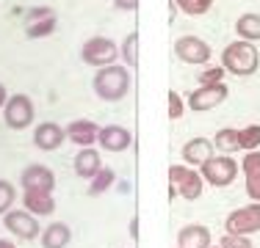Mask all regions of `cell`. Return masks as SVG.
<instances>
[{
    "mask_svg": "<svg viewBox=\"0 0 260 248\" xmlns=\"http://www.w3.org/2000/svg\"><path fill=\"white\" fill-rule=\"evenodd\" d=\"M219 245L221 248H255L249 240V234H230V232H224V237L219 240Z\"/></svg>",
    "mask_w": 260,
    "mask_h": 248,
    "instance_id": "cell-28",
    "label": "cell"
},
{
    "mask_svg": "<svg viewBox=\"0 0 260 248\" xmlns=\"http://www.w3.org/2000/svg\"><path fill=\"white\" fill-rule=\"evenodd\" d=\"M67 133L64 127H61L58 121H42L39 127L34 130V146L42 149V152H53V149H58L64 144Z\"/></svg>",
    "mask_w": 260,
    "mask_h": 248,
    "instance_id": "cell-13",
    "label": "cell"
},
{
    "mask_svg": "<svg viewBox=\"0 0 260 248\" xmlns=\"http://www.w3.org/2000/svg\"><path fill=\"white\" fill-rule=\"evenodd\" d=\"M241 171H244V177H246V174H260V152H257V149L246 152L244 163H241Z\"/></svg>",
    "mask_w": 260,
    "mask_h": 248,
    "instance_id": "cell-30",
    "label": "cell"
},
{
    "mask_svg": "<svg viewBox=\"0 0 260 248\" xmlns=\"http://www.w3.org/2000/svg\"><path fill=\"white\" fill-rule=\"evenodd\" d=\"M3 226L9 229L14 237H20V240H36V237L42 234L39 218H36L34 213H28L25 207H22V210H14V207H11L9 213L3 215Z\"/></svg>",
    "mask_w": 260,
    "mask_h": 248,
    "instance_id": "cell-7",
    "label": "cell"
},
{
    "mask_svg": "<svg viewBox=\"0 0 260 248\" xmlns=\"http://www.w3.org/2000/svg\"><path fill=\"white\" fill-rule=\"evenodd\" d=\"M175 6L180 11L191 17H202L205 11H210V6H213V0H175Z\"/></svg>",
    "mask_w": 260,
    "mask_h": 248,
    "instance_id": "cell-27",
    "label": "cell"
},
{
    "mask_svg": "<svg viewBox=\"0 0 260 248\" xmlns=\"http://www.w3.org/2000/svg\"><path fill=\"white\" fill-rule=\"evenodd\" d=\"M80 58H83V64L100 69V66H108L119 58V47H116V42L108 39V36H91V39H86L83 47H80Z\"/></svg>",
    "mask_w": 260,
    "mask_h": 248,
    "instance_id": "cell-5",
    "label": "cell"
},
{
    "mask_svg": "<svg viewBox=\"0 0 260 248\" xmlns=\"http://www.w3.org/2000/svg\"><path fill=\"white\" fill-rule=\"evenodd\" d=\"M235 30H238V39L244 42H260V14H241Z\"/></svg>",
    "mask_w": 260,
    "mask_h": 248,
    "instance_id": "cell-20",
    "label": "cell"
},
{
    "mask_svg": "<svg viewBox=\"0 0 260 248\" xmlns=\"http://www.w3.org/2000/svg\"><path fill=\"white\" fill-rule=\"evenodd\" d=\"M119 58L125 61L127 69H139V33L136 30H130L125 36V42L119 47Z\"/></svg>",
    "mask_w": 260,
    "mask_h": 248,
    "instance_id": "cell-22",
    "label": "cell"
},
{
    "mask_svg": "<svg viewBox=\"0 0 260 248\" xmlns=\"http://www.w3.org/2000/svg\"><path fill=\"white\" fill-rule=\"evenodd\" d=\"M183 113H185L183 97L177 91H169V119H183Z\"/></svg>",
    "mask_w": 260,
    "mask_h": 248,
    "instance_id": "cell-31",
    "label": "cell"
},
{
    "mask_svg": "<svg viewBox=\"0 0 260 248\" xmlns=\"http://www.w3.org/2000/svg\"><path fill=\"white\" fill-rule=\"evenodd\" d=\"M91 89L94 94L105 99V102H119L122 97H127L130 91V69L127 66H119V64H108V66H100L91 80Z\"/></svg>",
    "mask_w": 260,
    "mask_h": 248,
    "instance_id": "cell-1",
    "label": "cell"
},
{
    "mask_svg": "<svg viewBox=\"0 0 260 248\" xmlns=\"http://www.w3.org/2000/svg\"><path fill=\"white\" fill-rule=\"evenodd\" d=\"M114 182H116V174H114V169L103 166V169H100V171L94 174V177L89 179V196H103V193H105V190H108Z\"/></svg>",
    "mask_w": 260,
    "mask_h": 248,
    "instance_id": "cell-23",
    "label": "cell"
},
{
    "mask_svg": "<svg viewBox=\"0 0 260 248\" xmlns=\"http://www.w3.org/2000/svg\"><path fill=\"white\" fill-rule=\"evenodd\" d=\"M64 133H67V141H72L75 146H94L100 127L91 119H75L64 127Z\"/></svg>",
    "mask_w": 260,
    "mask_h": 248,
    "instance_id": "cell-14",
    "label": "cell"
},
{
    "mask_svg": "<svg viewBox=\"0 0 260 248\" xmlns=\"http://www.w3.org/2000/svg\"><path fill=\"white\" fill-rule=\"evenodd\" d=\"M221 66L230 74H238V77L255 74L257 66H260V55H257L255 42L238 39V42H233V45H227L224 53H221Z\"/></svg>",
    "mask_w": 260,
    "mask_h": 248,
    "instance_id": "cell-2",
    "label": "cell"
},
{
    "mask_svg": "<svg viewBox=\"0 0 260 248\" xmlns=\"http://www.w3.org/2000/svg\"><path fill=\"white\" fill-rule=\"evenodd\" d=\"M97 144L105 152H125L133 144V135L122 124H105V127H100V133H97Z\"/></svg>",
    "mask_w": 260,
    "mask_h": 248,
    "instance_id": "cell-12",
    "label": "cell"
},
{
    "mask_svg": "<svg viewBox=\"0 0 260 248\" xmlns=\"http://www.w3.org/2000/svg\"><path fill=\"white\" fill-rule=\"evenodd\" d=\"M227 97H230V89L224 86V80H221V83H213V86H200V89L188 97V108L197 110V113H205V110L219 108Z\"/></svg>",
    "mask_w": 260,
    "mask_h": 248,
    "instance_id": "cell-10",
    "label": "cell"
},
{
    "mask_svg": "<svg viewBox=\"0 0 260 248\" xmlns=\"http://www.w3.org/2000/svg\"><path fill=\"white\" fill-rule=\"evenodd\" d=\"M0 248H17V243H14V240H3V237H0Z\"/></svg>",
    "mask_w": 260,
    "mask_h": 248,
    "instance_id": "cell-37",
    "label": "cell"
},
{
    "mask_svg": "<svg viewBox=\"0 0 260 248\" xmlns=\"http://www.w3.org/2000/svg\"><path fill=\"white\" fill-rule=\"evenodd\" d=\"M210 157H213V141L202 138V135L191 138L188 144L183 146V160H185V166H194V169H200V166L208 163Z\"/></svg>",
    "mask_w": 260,
    "mask_h": 248,
    "instance_id": "cell-16",
    "label": "cell"
},
{
    "mask_svg": "<svg viewBox=\"0 0 260 248\" xmlns=\"http://www.w3.org/2000/svg\"><path fill=\"white\" fill-rule=\"evenodd\" d=\"M213 146L219 149L221 154H233V152H238V130H233V127H224V130H219L216 133V138H213Z\"/></svg>",
    "mask_w": 260,
    "mask_h": 248,
    "instance_id": "cell-24",
    "label": "cell"
},
{
    "mask_svg": "<svg viewBox=\"0 0 260 248\" xmlns=\"http://www.w3.org/2000/svg\"><path fill=\"white\" fill-rule=\"evenodd\" d=\"M100 169H103V154L94 146H80V152L75 154V174L78 177L89 182Z\"/></svg>",
    "mask_w": 260,
    "mask_h": 248,
    "instance_id": "cell-17",
    "label": "cell"
},
{
    "mask_svg": "<svg viewBox=\"0 0 260 248\" xmlns=\"http://www.w3.org/2000/svg\"><path fill=\"white\" fill-rule=\"evenodd\" d=\"M224 229L230 234H255L260 232V201H252L246 207H238L227 215L224 221Z\"/></svg>",
    "mask_w": 260,
    "mask_h": 248,
    "instance_id": "cell-8",
    "label": "cell"
},
{
    "mask_svg": "<svg viewBox=\"0 0 260 248\" xmlns=\"http://www.w3.org/2000/svg\"><path fill=\"white\" fill-rule=\"evenodd\" d=\"M55 14V11L50 9V6H34V9L25 14V22H34V20H42V17H50Z\"/></svg>",
    "mask_w": 260,
    "mask_h": 248,
    "instance_id": "cell-33",
    "label": "cell"
},
{
    "mask_svg": "<svg viewBox=\"0 0 260 248\" xmlns=\"http://www.w3.org/2000/svg\"><path fill=\"white\" fill-rule=\"evenodd\" d=\"M72 240V229L64 221H53L42 229V248H67Z\"/></svg>",
    "mask_w": 260,
    "mask_h": 248,
    "instance_id": "cell-19",
    "label": "cell"
},
{
    "mask_svg": "<svg viewBox=\"0 0 260 248\" xmlns=\"http://www.w3.org/2000/svg\"><path fill=\"white\" fill-rule=\"evenodd\" d=\"M169 185L177 188V196L188 198V201H197L202 196V188H205V177L194 166L175 163V166H169Z\"/></svg>",
    "mask_w": 260,
    "mask_h": 248,
    "instance_id": "cell-3",
    "label": "cell"
},
{
    "mask_svg": "<svg viewBox=\"0 0 260 248\" xmlns=\"http://www.w3.org/2000/svg\"><path fill=\"white\" fill-rule=\"evenodd\" d=\"M22 207L34 213L36 218H47L55 213V198L53 193H36V190H22Z\"/></svg>",
    "mask_w": 260,
    "mask_h": 248,
    "instance_id": "cell-18",
    "label": "cell"
},
{
    "mask_svg": "<svg viewBox=\"0 0 260 248\" xmlns=\"http://www.w3.org/2000/svg\"><path fill=\"white\" fill-rule=\"evenodd\" d=\"M175 55L183 61V64H208L213 50L205 39L200 36H180L175 42Z\"/></svg>",
    "mask_w": 260,
    "mask_h": 248,
    "instance_id": "cell-11",
    "label": "cell"
},
{
    "mask_svg": "<svg viewBox=\"0 0 260 248\" xmlns=\"http://www.w3.org/2000/svg\"><path fill=\"white\" fill-rule=\"evenodd\" d=\"M114 6L119 11H136L139 9V0H114Z\"/></svg>",
    "mask_w": 260,
    "mask_h": 248,
    "instance_id": "cell-34",
    "label": "cell"
},
{
    "mask_svg": "<svg viewBox=\"0 0 260 248\" xmlns=\"http://www.w3.org/2000/svg\"><path fill=\"white\" fill-rule=\"evenodd\" d=\"M210 229L202 223H188L177 232V248H210Z\"/></svg>",
    "mask_w": 260,
    "mask_h": 248,
    "instance_id": "cell-15",
    "label": "cell"
},
{
    "mask_svg": "<svg viewBox=\"0 0 260 248\" xmlns=\"http://www.w3.org/2000/svg\"><path fill=\"white\" fill-rule=\"evenodd\" d=\"M130 237H133V240H139V218H133V221H130Z\"/></svg>",
    "mask_w": 260,
    "mask_h": 248,
    "instance_id": "cell-35",
    "label": "cell"
},
{
    "mask_svg": "<svg viewBox=\"0 0 260 248\" xmlns=\"http://www.w3.org/2000/svg\"><path fill=\"white\" fill-rule=\"evenodd\" d=\"M14 201H17V188L9 179H0V218L14 207Z\"/></svg>",
    "mask_w": 260,
    "mask_h": 248,
    "instance_id": "cell-26",
    "label": "cell"
},
{
    "mask_svg": "<svg viewBox=\"0 0 260 248\" xmlns=\"http://www.w3.org/2000/svg\"><path fill=\"white\" fill-rule=\"evenodd\" d=\"M238 146L252 152V149L260 146V124H249V127H241L238 130Z\"/></svg>",
    "mask_w": 260,
    "mask_h": 248,
    "instance_id": "cell-25",
    "label": "cell"
},
{
    "mask_svg": "<svg viewBox=\"0 0 260 248\" xmlns=\"http://www.w3.org/2000/svg\"><path fill=\"white\" fill-rule=\"evenodd\" d=\"M200 174L205 177V185L213 188H227L238 177V163L233 160V154H213L208 163L200 166Z\"/></svg>",
    "mask_w": 260,
    "mask_h": 248,
    "instance_id": "cell-4",
    "label": "cell"
},
{
    "mask_svg": "<svg viewBox=\"0 0 260 248\" xmlns=\"http://www.w3.org/2000/svg\"><path fill=\"white\" fill-rule=\"evenodd\" d=\"M224 66H208L205 72L200 74V86H213V83H221L224 80Z\"/></svg>",
    "mask_w": 260,
    "mask_h": 248,
    "instance_id": "cell-29",
    "label": "cell"
},
{
    "mask_svg": "<svg viewBox=\"0 0 260 248\" xmlns=\"http://www.w3.org/2000/svg\"><path fill=\"white\" fill-rule=\"evenodd\" d=\"M20 188L36 190V193H53L55 190V174L42 163H30L20 174Z\"/></svg>",
    "mask_w": 260,
    "mask_h": 248,
    "instance_id": "cell-9",
    "label": "cell"
},
{
    "mask_svg": "<svg viewBox=\"0 0 260 248\" xmlns=\"http://www.w3.org/2000/svg\"><path fill=\"white\" fill-rule=\"evenodd\" d=\"M6 99H9V91H6V86L0 83V110H3V105H6Z\"/></svg>",
    "mask_w": 260,
    "mask_h": 248,
    "instance_id": "cell-36",
    "label": "cell"
},
{
    "mask_svg": "<svg viewBox=\"0 0 260 248\" xmlns=\"http://www.w3.org/2000/svg\"><path fill=\"white\" fill-rule=\"evenodd\" d=\"M34 116H36V108H34V99L28 94H9V99H6V105H3L6 127L25 130L34 124Z\"/></svg>",
    "mask_w": 260,
    "mask_h": 248,
    "instance_id": "cell-6",
    "label": "cell"
},
{
    "mask_svg": "<svg viewBox=\"0 0 260 248\" xmlns=\"http://www.w3.org/2000/svg\"><path fill=\"white\" fill-rule=\"evenodd\" d=\"M210 248H221V245H210Z\"/></svg>",
    "mask_w": 260,
    "mask_h": 248,
    "instance_id": "cell-38",
    "label": "cell"
},
{
    "mask_svg": "<svg viewBox=\"0 0 260 248\" xmlns=\"http://www.w3.org/2000/svg\"><path fill=\"white\" fill-rule=\"evenodd\" d=\"M246 193L252 201H260V174H246Z\"/></svg>",
    "mask_w": 260,
    "mask_h": 248,
    "instance_id": "cell-32",
    "label": "cell"
},
{
    "mask_svg": "<svg viewBox=\"0 0 260 248\" xmlns=\"http://www.w3.org/2000/svg\"><path fill=\"white\" fill-rule=\"evenodd\" d=\"M55 28H58V20H55V14H50L42 17V20L25 22V36L28 39H47V36L55 33Z\"/></svg>",
    "mask_w": 260,
    "mask_h": 248,
    "instance_id": "cell-21",
    "label": "cell"
}]
</instances>
